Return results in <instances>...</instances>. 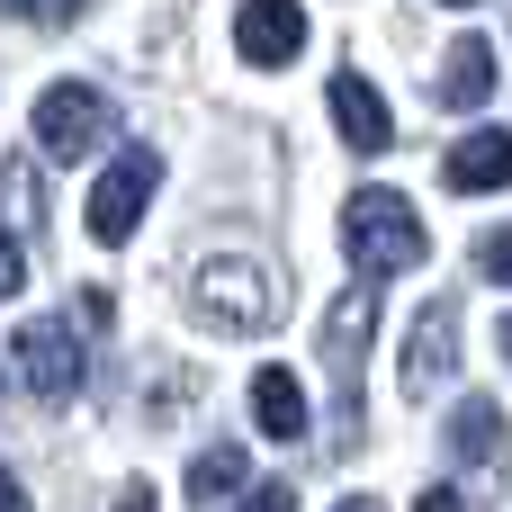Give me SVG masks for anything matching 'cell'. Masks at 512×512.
Listing matches in <instances>:
<instances>
[{
  "instance_id": "52a82bcc",
  "label": "cell",
  "mask_w": 512,
  "mask_h": 512,
  "mask_svg": "<svg viewBox=\"0 0 512 512\" xmlns=\"http://www.w3.org/2000/svg\"><path fill=\"white\" fill-rule=\"evenodd\" d=\"M450 369H459V297H432L405 333V396L450 387Z\"/></svg>"
},
{
  "instance_id": "ac0fdd59",
  "label": "cell",
  "mask_w": 512,
  "mask_h": 512,
  "mask_svg": "<svg viewBox=\"0 0 512 512\" xmlns=\"http://www.w3.org/2000/svg\"><path fill=\"white\" fill-rule=\"evenodd\" d=\"M243 512H297V486H252V504Z\"/></svg>"
},
{
  "instance_id": "5bb4252c",
  "label": "cell",
  "mask_w": 512,
  "mask_h": 512,
  "mask_svg": "<svg viewBox=\"0 0 512 512\" xmlns=\"http://www.w3.org/2000/svg\"><path fill=\"white\" fill-rule=\"evenodd\" d=\"M243 486V441H225V450H198L189 459V504H225Z\"/></svg>"
},
{
  "instance_id": "277c9868",
  "label": "cell",
  "mask_w": 512,
  "mask_h": 512,
  "mask_svg": "<svg viewBox=\"0 0 512 512\" xmlns=\"http://www.w3.org/2000/svg\"><path fill=\"white\" fill-rule=\"evenodd\" d=\"M189 306H198V324H216V333H270V324H279V288H270L261 261H207L198 288H189Z\"/></svg>"
},
{
  "instance_id": "3957f363",
  "label": "cell",
  "mask_w": 512,
  "mask_h": 512,
  "mask_svg": "<svg viewBox=\"0 0 512 512\" xmlns=\"http://www.w3.org/2000/svg\"><path fill=\"white\" fill-rule=\"evenodd\" d=\"M153 189H162V153H153V144H126V153L90 180V207H81L90 243H108V252H117V243L144 225V198H153Z\"/></svg>"
},
{
  "instance_id": "ffe728a7",
  "label": "cell",
  "mask_w": 512,
  "mask_h": 512,
  "mask_svg": "<svg viewBox=\"0 0 512 512\" xmlns=\"http://www.w3.org/2000/svg\"><path fill=\"white\" fill-rule=\"evenodd\" d=\"M0 512H27V495H18V477L0 468Z\"/></svg>"
},
{
  "instance_id": "9a60e30c",
  "label": "cell",
  "mask_w": 512,
  "mask_h": 512,
  "mask_svg": "<svg viewBox=\"0 0 512 512\" xmlns=\"http://www.w3.org/2000/svg\"><path fill=\"white\" fill-rule=\"evenodd\" d=\"M477 270H486L495 288H512V225H504V234H486V243H477Z\"/></svg>"
},
{
  "instance_id": "7402d4cb",
  "label": "cell",
  "mask_w": 512,
  "mask_h": 512,
  "mask_svg": "<svg viewBox=\"0 0 512 512\" xmlns=\"http://www.w3.org/2000/svg\"><path fill=\"white\" fill-rule=\"evenodd\" d=\"M342 512H387V504H369V495H351V504H342Z\"/></svg>"
},
{
  "instance_id": "8992f818",
  "label": "cell",
  "mask_w": 512,
  "mask_h": 512,
  "mask_svg": "<svg viewBox=\"0 0 512 512\" xmlns=\"http://www.w3.org/2000/svg\"><path fill=\"white\" fill-rule=\"evenodd\" d=\"M9 360H18V378H27V396H45V405L81 396V333H72V324L27 315V324H18V342H9Z\"/></svg>"
},
{
  "instance_id": "4fadbf2b",
  "label": "cell",
  "mask_w": 512,
  "mask_h": 512,
  "mask_svg": "<svg viewBox=\"0 0 512 512\" xmlns=\"http://www.w3.org/2000/svg\"><path fill=\"white\" fill-rule=\"evenodd\" d=\"M450 459L459 468H486L495 450H504V405H486V396H459V414H450Z\"/></svg>"
},
{
  "instance_id": "2e32d148",
  "label": "cell",
  "mask_w": 512,
  "mask_h": 512,
  "mask_svg": "<svg viewBox=\"0 0 512 512\" xmlns=\"http://www.w3.org/2000/svg\"><path fill=\"white\" fill-rule=\"evenodd\" d=\"M18 279H27V252H18V234H9V225H0V297H9V288H18Z\"/></svg>"
},
{
  "instance_id": "44dd1931",
  "label": "cell",
  "mask_w": 512,
  "mask_h": 512,
  "mask_svg": "<svg viewBox=\"0 0 512 512\" xmlns=\"http://www.w3.org/2000/svg\"><path fill=\"white\" fill-rule=\"evenodd\" d=\"M495 351H504V360H512V315H504V324H495Z\"/></svg>"
},
{
  "instance_id": "d6986e66",
  "label": "cell",
  "mask_w": 512,
  "mask_h": 512,
  "mask_svg": "<svg viewBox=\"0 0 512 512\" xmlns=\"http://www.w3.org/2000/svg\"><path fill=\"white\" fill-rule=\"evenodd\" d=\"M117 512H153V486H144V477H135V486H126V495H117Z\"/></svg>"
},
{
  "instance_id": "e0dca14e",
  "label": "cell",
  "mask_w": 512,
  "mask_h": 512,
  "mask_svg": "<svg viewBox=\"0 0 512 512\" xmlns=\"http://www.w3.org/2000/svg\"><path fill=\"white\" fill-rule=\"evenodd\" d=\"M414 512H468V495H459V486H423V495H414Z\"/></svg>"
},
{
  "instance_id": "6da1fadb",
  "label": "cell",
  "mask_w": 512,
  "mask_h": 512,
  "mask_svg": "<svg viewBox=\"0 0 512 512\" xmlns=\"http://www.w3.org/2000/svg\"><path fill=\"white\" fill-rule=\"evenodd\" d=\"M342 252H351L360 279H405V270H423L432 234H423L414 198H396V189H351V198H342Z\"/></svg>"
},
{
  "instance_id": "ba28073f",
  "label": "cell",
  "mask_w": 512,
  "mask_h": 512,
  "mask_svg": "<svg viewBox=\"0 0 512 512\" xmlns=\"http://www.w3.org/2000/svg\"><path fill=\"white\" fill-rule=\"evenodd\" d=\"M234 45H243L252 72H279V63H297V45H306V9H297V0H243Z\"/></svg>"
},
{
  "instance_id": "5b68a950",
  "label": "cell",
  "mask_w": 512,
  "mask_h": 512,
  "mask_svg": "<svg viewBox=\"0 0 512 512\" xmlns=\"http://www.w3.org/2000/svg\"><path fill=\"white\" fill-rule=\"evenodd\" d=\"M108 126H117V108H108L99 81H54V90L36 99V144H45V162H90V153L108 144Z\"/></svg>"
},
{
  "instance_id": "7c38bea8",
  "label": "cell",
  "mask_w": 512,
  "mask_h": 512,
  "mask_svg": "<svg viewBox=\"0 0 512 512\" xmlns=\"http://www.w3.org/2000/svg\"><path fill=\"white\" fill-rule=\"evenodd\" d=\"M252 423L270 432V441H306V387L270 360V369H252Z\"/></svg>"
},
{
  "instance_id": "8fae6325",
  "label": "cell",
  "mask_w": 512,
  "mask_h": 512,
  "mask_svg": "<svg viewBox=\"0 0 512 512\" xmlns=\"http://www.w3.org/2000/svg\"><path fill=\"white\" fill-rule=\"evenodd\" d=\"M432 90H441V108H486V99H495V45H486V36H459Z\"/></svg>"
},
{
  "instance_id": "9c48e42d",
  "label": "cell",
  "mask_w": 512,
  "mask_h": 512,
  "mask_svg": "<svg viewBox=\"0 0 512 512\" xmlns=\"http://www.w3.org/2000/svg\"><path fill=\"white\" fill-rule=\"evenodd\" d=\"M441 180H450L459 198H477V189H512V135H504V126L459 135V144L441 153Z\"/></svg>"
},
{
  "instance_id": "7a4b0ae2",
  "label": "cell",
  "mask_w": 512,
  "mask_h": 512,
  "mask_svg": "<svg viewBox=\"0 0 512 512\" xmlns=\"http://www.w3.org/2000/svg\"><path fill=\"white\" fill-rule=\"evenodd\" d=\"M378 333V288H342L324 306V369H333V450H360V360Z\"/></svg>"
},
{
  "instance_id": "30bf717a",
  "label": "cell",
  "mask_w": 512,
  "mask_h": 512,
  "mask_svg": "<svg viewBox=\"0 0 512 512\" xmlns=\"http://www.w3.org/2000/svg\"><path fill=\"white\" fill-rule=\"evenodd\" d=\"M333 126H342L351 153H387V144H396V117H387V99H378L360 72H333Z\"/></svg>"
}]
</instances>
